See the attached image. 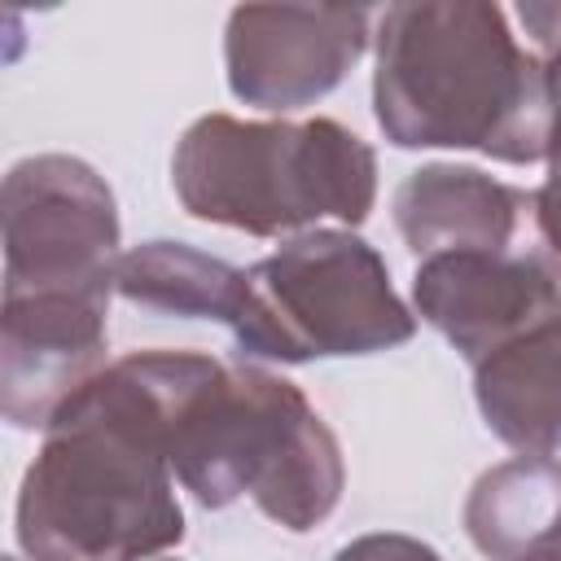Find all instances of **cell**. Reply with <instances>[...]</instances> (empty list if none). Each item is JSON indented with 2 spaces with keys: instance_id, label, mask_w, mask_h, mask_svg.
<instances>
[{
  "instance_id": "6da1fadb",
  "label": "cell",
  "mask_w": 561,
  "mask_h": 561,
  "mask_svg": "<svg viewBox=\"0 0 561 561\" xmlns=\"http://www.w3.org/2000/svg\"><path fill=\"white\" fill-rule=\"evenodd\" d=\"M206 359L131 351L66 399L18 486L26 561H153L184 539L171 421Z\"/></svg>"
},
{
  "instance_id": "7a4b0ae2",
  "label": "cell",
  "mask_w": 561,
  "mask_h": 561,
  "mask_svg": "<svg viewBox=\"0 0 561 561\" xmlns=\"http://www.w3.org/2000/svg\"><path fill=\"white\" fill-rule=\"evenodd\" d=\"M373 114L399 149H473L495 162H548L543 57L486 0H408L377 13Z\"/></svg>"
},
{
  "instance_id": "3957f363",
  "label": "cell",
  "mask_w": 561,
  "mask_h": 561,
  "mask_svg": "<svg viewBox=\"0 0 561 561\" xmlns=\"http://www.w3.org/2000/svg\"><path fill=\"white\" fill-rule=\"evenodd\" d=\"M171 469L202 508L250 495L294 535L329 522L346 491L342 443L311 399L267 368L215 355L175 408Z\"/></svg>"
},
{
  "instance_id": "277c9868",
  "label": "cell",
  "mask_w": 561,
  "mask_h": 561,
  "mask_svg": "<svg viewBox=\"0 0 561 561\" xmlns=\"http://www.w3.org/2000/svg\"><path fill=\"white\" fill-rule=\"evenodd\" d=\"M180 206L250 237H298L337 219L359 228L377 202V153L337 118L202 114L171 153Z\"/></svg>"
},
{
  "instance_id": "5b68a950",
  "label": "cell",
  "mask_w": 561,
  "mask_h": 561,
  "mask_svg": "<svg viewBox=\"0 0 561 561\" xmlns=\"http://www.w3.org/2000/svg\"><path fill=\"white\" fill-rule=\"evenodd\" d=\"M228 329L254 359L307 364L403 346L416 333V311L359 232L311 228L245 267V298Z\"/></svg>"
},
{
  "instance_id": "8992f818",
  "label": "cell",
  "mask_w": 561,
  "mask_h": 561,
  "mask_svg": "<svg viewBox=\"0 0 561 561\" xmlns=\"http://www.w3.org/2000/svg\"><path fill=\"white\" fill-rule=\"evenodd\" d=\"M4 224V298L18 294H92L114 298L118 202L105 175L70 153L18 158L0 188Z\"/></svg>"
},
{
  "instance_id": "52a82bcc",
  "label": "cell",
  "mask_w": 561,
  "mask_h": 561,
  "mask_svg": "<svg viewBox=\"0 0 561 561\" xmlns=\"http://www.w3.org/2000/svg\"><path fill=\"white\" fill-rule=\"evenodd\" d=\"M364 4H241L224 26L228 92L263 114L329 96L373 44Z\"/></svg>"
},
{
  "instance_id": "ba28073f",
  "label": "cell",
  "mask_w": 561,
  "mask_h": 561,
  "mask_svg": "<svg viewBox=\"0 0 561 561\" xmlns=\"http://www.w3.org/2000/svg\"><path fill=\"white\" fill-rule=\"evenodd\" d=\"M416 316L469 364L561 311V263L539 250H456L412 272Z\"/></svg>"
},
{
  "instance_id": "9c48e42d",
  "label": "cell",
  "mask_w": 561,
  "mask_h": 561,
  "mask_svg": "<svg viewBox=\"0 0 561 561\" xmlns=\"http://www.w3.org/2000/svg\"><path fill=\"white\" fill-rule=\"evenodd\" d=\"M110 298L18 294L0 302V412L13 430H48L53 416L105 368Z\"/></svg>"
},
{
  "instance_id": "30bf717a",
  "label": "cell",
  "mask_w": 561,
  "mask_h": 561,
  "mask_svg": "<svg viewBox=\"0 0 561 561\" xmlns=\"http://www.w3.org/2000/svg\"><path fill=\"white\" fill-rule=\"evenodd\" d=\"M394 228L416 259L456 250H517L526 215H535V193L504 184L478 167L425 162L390 197Z\"/></svg>"
},
{
  "instance_id": "8fae6325",
  "label": "cell",
  "mask_w": 561,
  "mask_h": 561,
  "mask_svg": "<svg viewBox=\"0 0 561 561\" xmlns=\"http://www.w3.org/2000/svg\"><path fill=\"white\" fill-rule=\"evenodd\" d=\"M469 368L478 412L500 443L517 456L561 451V311Z\"/></svg>"
},
{
  "instance_id": "7c38bea8",
  "label": "cell",
  "mask_w": 561,
  "mask_h": 561,
  "mask_svg": "<svg viewBox=\"0 0 561 561\" xmlns=\"http://www.w3.org/2000/svg\"><path fill=\"white\" fill-rule=\"evenodd\" d=\"M486 561H561V460L513 456L478 473L460 508Z\"/></svg>"
},
{
  "instance_id": "4fadbf2b",
  "label": "cell",
  "mask_w": 561,
  "mask_h": 561,
  "mask_svg": "<svg viewBox=\"0 0 561 561\" xmlns=\"http://www.w3.org/2000/svg\"><path fill=\"white\" fill-rule=\"evenodd\" d=\"M114 294L162 316L232 324L245 298V267L206 254L188 241L158 237L123 250L114 272Z\"/></svg>"
},
{
  "instance_id": "5bb4252c",
  "label": "cell",
  "mask_w": 561,
  "mask_h": 561,
  "mask_svg": "<svg viewBox=\"0 0 561 561\" xmlns=\"http://www.w3.org/2000/svg\"><path fill=\"white\" fill-rule=\"evenodd\" d=\"M543 79H548V175L535 188V228L548 245V254L561 263V44L543 53Z\"/></svg>"
},
{
  "instance_id": "9a60e30c",
  "label": "cell",
  "mask_w": 561,
  "mask_h": 561,
  "mask_svg": "<svg viewBox=\"0 0 561 561\" xmlns=\"http://www.w3.org/2000/svg\"><path fill=\"white\" fill-rule=\"evenodd\" d=\"M333 561H443L438 548H430L416 535H399V530H373L359 535L351 543H342L333 552Z\"/></svg>"
},
{
  "instance_id": "2e32d148",
  "label": "cell",
  "mask_w": 561,
  "mask_h": 561,
  "mask_svg": "<svg viewBox=\"0 0 561 561\" xmlns=\"http://www.w3.org/2000/svg\"><path fill=\"white\" fill-rule=\"evenodd\" d=\"M4 561H26V557H4Z\"/></svg>"
}]
</instances>
